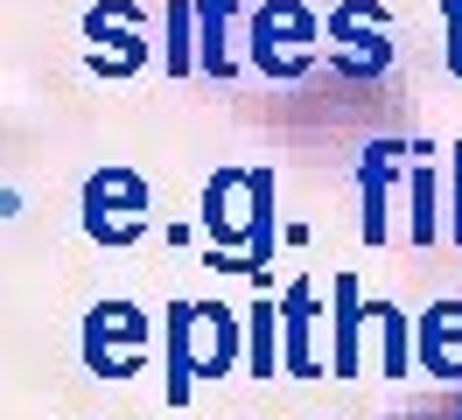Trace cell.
Masks as SVG:
<instances>
[{
	"label": "cell",
	"instance_id": "4",
	"mask_svg": "<svg viewBox=\"0 0 462 420\" xmlns=\"http://www.w3.org/2000/svg\"><path fill=\"white\" fill-rule=\"evenodd\" d=\"M85 35L91 42H113V56H91V63H98V70H134V63H141V14H134V7H126V0H106V7H91L85 14Z\"/></svg>",
	"mask_w": 462,
	"mask_h": 420
},
{
	"label": "cell",
	"instance_id": "10",
	"mask_svg": "<svg viewBox=\"0 0 462 420\" xmlns=\"http://www.w3.org/2000/svg\"><path fill=\"white\" fill-rule=\"evenodd\" d=\"M413 238L434 246V168H413Z\"/></svg>",
	"mask_w": 462,
	"mask_h": 420
},
{
	"label": "cell",
	"instance_id": "6",
	"mask_svg": "<svg viewBox=\"0 0 462 420\" xmlns=\"http://www.w3.org/2000/svg\"><path fill=\"white\" fill-rule=\"evenodd\" d=\"M337 378H357V280L337 274Z\"/></svg>",
	"mask_w": 462,
	"mask_h": 420
},
{
	"label": "cell",
	"instance_id": "11",
	"mask_svg": "<svg viewBox=\"0 0 462 420\" xmlns=\"http://www.w3.org/2000/svg\"><path fill=\"white\" fill-rule=\"evenodd\" d=\"M441 35H448V70L462 78V0H441Z\"/></svg>",
	"mask_w": 462,
	"mask_h": 420
},
{
	"label": "cell",
	"instance_id": "8",
	"mask_svg": "<svg viewBox=\"0 0 462 420\" xmlns=\"http://www.w3.org/2000/svg\"><path fill=\"white\" fill-rule=\"evenodd\" d=\"M169 70H197V7L189 0H175L169 7Z\"/></svg>",
	"mask_w": 462,
	"mask_h": 420
},
{
	"label": "cell",
	"instance_id": "2",
	"mask_svg": "<svg viewBox=\"0 0 462 420\" xmlns=\"http://www.w3.org/2000/svg\"><path fill=\"white\" fill-rule=\"evenodd\" d=\"M385 7L378 0H344L337 14H329V50H337V63H344L350 78H372V70H385Z\"/></svg>",
	"mask_w": 462,
	"mask_h": 420
},
{
	"label": "cell",
	"instance_id": "7",
	"mask_svg": "<svg viewBox=\"0 0 462 420\" xmlns=\"http://www.w3.org/2000/svg\"><path fill=\"white\" fill-rule=\"evenodd\" d=\"M400 147H372V162H365V203H372V218H365V238H385V168H393Z\"/></svg>",
	"mask_w": 462,
	"mask_h": 420
},
{
	"label": "cell",
	"instance_id": "9",
	"mask_svg": "<svg viewBox=\"0 0 462 420\" xmlns=\"http://www.w3.org/2000/svg\"><path fill=\"white\" fill-rule=\"evenodd\" d=\"M288 371H309V287L288 294Z\"/></svg>",
	"mask_w": 462,
	"mask_h": 420
},
{
	"label": "cell",
	"instance_id": "3",
	"mask_svg": "<svg viewBox=\"0 0 462 420\" xmlns=\"http://www.w3.org/2000/svg\"><path fill=\"white\" fill-rule=\"evenodd\" d=\"M85 203H98L91 210V238H106V246H126V238H141L147 231V190L126 175V168H106V175H91V190H85Z\"/></svg>",
	"mask_w": 462,
	"mask_h": 420
},
{
	"label": "cell",
	"instance_id": "1",
	"mask_svg": "<svg viewBox=\"0 0 462 420\" xmlns=\"http://www.w3.org/2000/svg\"><path fill=\"white\" fill-rule=\"evenodd\" d=\"M316 14L301 7V0H266L260 14H253V63H260L266 78L294 84L309 63H316Z\"/></svg>",
	"mask_w": 462,
	"mask_h": 420
},
{
	"label": "cell",
	"instance_id": "5",
	"mask_svg": "<svg viewBox=\"0 0 462 420\" xmlns=\"http://www.w3.org/2000/svg\"><path fill=\"white\" fill-rule=\"evenodd\" d=\"M225 22H231V0H197V63L210 70V78H231Z\"/></svg>",
	"mask_w": 462,
	"mask_h": 420
}]
</instances>
